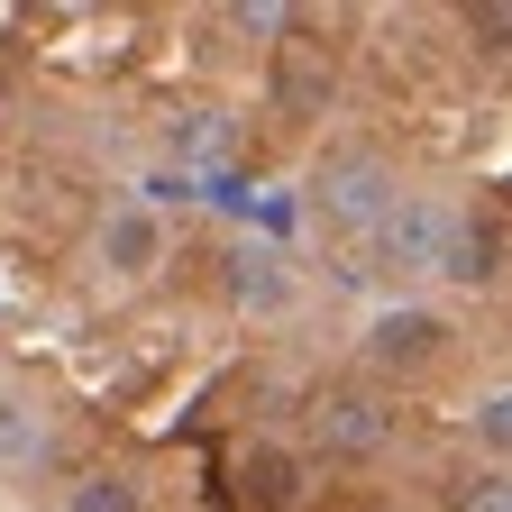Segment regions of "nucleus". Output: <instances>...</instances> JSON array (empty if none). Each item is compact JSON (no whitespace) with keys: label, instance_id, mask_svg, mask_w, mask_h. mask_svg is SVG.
<instances>
[{"label":"nucleus","instance_id":"obj_2","mask_svg":"<svg viewBox=\"0 0 512 512\" xmlns=\"http://www.w3.org/2000/svg\"><path fill=\"white\" fill-rule=\"evenodd\" d=\"M394 430H403L394 394H375L366 375H348V384H320V394H311V448H320V458H339V467L384 458V448H394Z\"/></svg>","mask_w":512,"mask_h":512},{"label":"nucleus","instance_id":"obj_5","mask_svg":"<svg viewBox=\"0 0 512 512\" xmlns=\"http://www.w3.org/2000/svg\"><path fill=\"white\" fill-rule=\"evenodd\" d=\"M92 247H101V266H110L119 284H147V275L165 266L174 229H165V211H147V202H110L101 229H92Z\"/></svg>","mask_w":512,"mask_h":512},{"label":"nucleus","instance_id":"obj_13","mask_svg":"<svg viewBox=\"0 0 512 512\" xmlns=\"http://www.w3.org/2000/svg\"><path fill=\"white\" fill-rule=\"evenodd\" d=\"M220 147H229V138H220V119H211V110H192V119L174 128V156H183V165H192V156H220Z\"/></svg>","mask_w":512,"mask_h":512},{"label":"nucleus","instance_id":"obj_11","mask_svg":"<svg viewBox=\"0 0 512 512\" xmlns=\"http://www.w3.org/2000/svg\"><path fill=\"white\" fill-rule=\"evenodd\" d=\"M74 512H147V494L128 467H92V476H74Z\"/></svg>","mask_w":512,"mask_h":512},{"label":"nucleus","instance_id":"obj_12","mask_svg":"<svg viewBox=\"0 0 512 512\" xmlns=\"http://www.w3.org/2000/svg\"><path fill=\"white\" fill-rule=\"evenodd\" d=\"M467 430L485 439V458H503V448H512V403H503V394H485V403L467 412Z\"/></svg>","mask_w":512,"mask_h":512},{"label":"nucleus","instance_id":"obj_15","mask_svg":"<svg viewBox=\"0 0 512 512\" xmlns=\"http://www.w3.org/2000/svg\"><path fill=\"white\" fill-rule=\"evenodd\" d=\"M229 28H238V37H284L293 10H229Z\"/></svg>","mask_w":512,"mask_h":512},{"label":"nucleus","instance_id":"obj_7","mask_svg":"<svg viewBox=\"0 0 512 512\" xmlns=\"http://www.w3.org/2000/svg\"><path fill=\"white\" fill-rule=\"evenodd\" d=\"M229 302H238L247 320H284V311L302 302L293 256H284V247H238V256H229Z\"/></svg>","mask_w":512,"mask_h":512},{"label":"nucleus","instance_id":"obj_1","mask_svg":"<svg viewBox=\"0 0 512 512\" xmlns=\"http://www.w3.org/2000/svg\"><path fill=\"white\" fill-rule=\"evenodd\" d=\"M357 357H366V384H375V394H394V384H421V375H439L448 357H458V320H448L439 302H384L366 320Z\"/></svg>","mask_w":512,"mask_h":512},{"label":"nucleus","instance_id":"obj_16","mask_svg":"<svg viewBox=\"0 0 512 512\" xmlns=\"http://www.w3.org/2000/svg\"><path fill=\"white\" fill-rule=\"evenodd\" d=\"M10 92H19V74H10V46H0V110H10Z\"/></svg>","mask_w":512,"mask_h":512},{"label":"nucleus","instance_id":"obj_3","mask_svg":"<svg viewBox=\"0 0 512 512\" xmlns=\"http://www.w3.org/2000/svg\"><path fill=\"white\" fill-rule=\"evenodd\" d=\"M394 202H403V174L375 147H330L320 174H311V220L320 229H375Z\"/></svg>","mask_w":512,"mask_h":512},{"label":"nucleus","instance_id":"obj_10","mask_svg":"<svg viewBox=\"0 0 512 512\" xmlns=\"http://www.w3.org/2000/svg\"><path fill=\"white\" fill-rule=\"evenodd\" d=\"M238 494H247L256 512H293V503H302V458H293V448H247Z\"/></svg>","mask_w":512,"mask_h":512},{"label":"nucleus","instance_id":"obj_9","mask_svg":"<svg viewBox=\"0 0 512 512\" xmlns=\"http://www.w3.org/2000/svg\"><path fill=\"white\" fill-rule=\"evenodd\" d=\"M46 448H55L46 412H37L28 394H0V476H37V467H46Z\"/></svg>","mask_w":512,"mask_h":512},{"label":"nucleus","instance_id":"obj_14","mask_svg":"<svg viewBox=\"0 0 512 512\" xmlns=\"http://www.w3.org/2000/svg\"><path fill=\"white\" fill-rule=\"evenodd\" d=\"M458 512H512V485H503V467H485V476L458 494Z\"/></svg>","mask_w":512,"mask_h":512},{"label":"nucleus","instance_id":"obj_6","mask_svg":"<svg viewBox=\"0 0 512 512\" xmlns=\"http://www.w3.org/2000/svg\"><path fill=\"white\" fill-rule=\"evenodd\" d=\"M448 220L458 211H439V202H421V192H403L394 211H384L366 238H375V256L394 275H439V247H448Z\"/></svg>","mask_w":512,"mask_h":512},{"label":"nucleus","instance_id":"obj_4","mask_svg":"<svg viewBox=\"0 0 512 512\" xmlns=\"http://www.w3.org/2000/svg\"><path fill=\"white\" fill-rule=\"evenodd\" d=\"M266 101H275V119H293V128H320V119H330V101H339V64H330V46L302 37V19L284 28V46H275V64H266Z\"/></svg>","mask_w":512,"mask_h":512},{"label":"nucleus","instance_id":"obj_8","mask_svg":"<svg viewBox=\"0 0 512 512\" xmlns=\"http://www.w3.org/2000/svg\"><path fill=\"white\" fill-rule=\"evenodd\" d=\"M439 275L467 284V293H494L503 284V220H448V247H439Z\"/></svg>","mask_w":512,"mask_h":512}]
</instances>
